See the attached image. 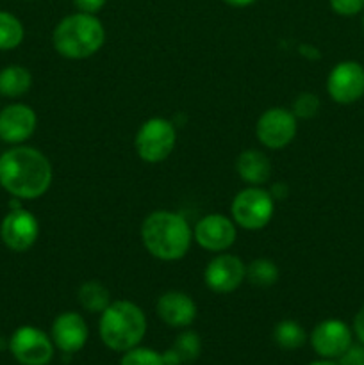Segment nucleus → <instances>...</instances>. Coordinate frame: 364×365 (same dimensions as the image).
<instances>
[{
  "label": "nucleus",
  "mask_w": 364,
  "mask_h": 365,
  "mask_svg": "<svg viewBox=\"0 0 364 365\" xmlns=\"http://www.w3.org/2000/svg\"><path fill=\"white\" fill-rule=\"evenodd\" d=\"M177 143V130L173 121L166 118H150L139 127L136 134V153L148 164H157L171 155Z\"/></svg>",
  "instance_id": "423d86ee"
},
{
  "label": "nucleus",
  "mask_w": 364,
  "mask_h": 365,
  "mask_svg": "<svg viewBox=\"0 0 364 365\" xmlns=\"http://www.w3.org/2000/svg\"><path fill=\"white\" fill-rule=\"evenodd\" d=\"M236 171L248 185H263L271 177V160L261 150L248 148L236 159Z\"/></svg>",
  "instance_id": "f3484780"
},
{
  "label": "nucleus",
  "mask_w": 364,
  "mask_h": 365,
  "mask_svg": "<svg viewBox=\"0 0 364 365\" xmlns=\"http://www.w3.org/2000/svg\"><path fill=\"white\" fill-rule=\"evenodd\" d=\"M321 102L318 98V95L309 91H303L293 100L291 106V113L295 114L296 120H310V118L316 116L320 113Z\"/></svg>",
  "instance_id": "393cba45"
},
{
  "label": "nucleus",
  "mask_w": 364,
  "mask_h": 365,
  "mask_svg": "<svg viewBox=\"0 0 364 365\" xmlns=\"http://www.w3.org/2000/svg\"><path fill=\"white\" fill-rule=\"evenodd\" d=\"M223 2L232 7H246V6H252L256 0H223Z\"/></svg>",
  "instance_id": "473e14b6"
},
{
  "label": "nucleus",
  "mask_w": 364,
  "mask_h": 365,
  "mask_svg": "<svg viewBox=\"0 0 364 365\" xmlns=\"http://www.w3.org/2000/svg\"><path fill=\"white\" fill-rule=\"evenodd\" d=\"M353 334L359 339L360 344H364V305L357 310L355 317H353Z\"/></svg>",
  "instance_id": "c85d7f7f"
},
{
  "label": "nucleus",
  "mask_w": 364,
  "mask_h": 365,
  "mask_svg": "<svg viewBox=\"0 0 364 365\" xmlns=\"http://www.w3.org/2000/svg\"><path fill=\"white\" fill-rule=\"evenodd\" d=\"M79 305L89 314H102L111 305V292L102 282L88 280L77 291Z\"/></svg>",
  "instance_id": "6ab92c4d"
},
{
  "label": "nucleus",
  "mask_w": 364,
  "mask_h": 365,
  "mask_svg": "<svg viewBox=\"0 0 364 365\" xmlns=\"http://www.w3.org/2000/svg\"><path fill=\"white\" fill-rule=\"evenodd\" d=\"M24 25L14 14L0 11V50H13L24 41Z\"/></svg>",
  "instance_id": "4be33fe9"
},
{
  "label": "nucleus",
  "mask_w": 364,
  "mask_h": 365,
  "mask_svg": "<svg viewBox=\"0 0 364 365\" xmlns=\"http://www.w3.org/2000/svg\"><path fill=\"white\" fill-rule=\"evenodd\" d=\"M98 334L106 348L125 353L139 346L146 334V316L141 307L127 299L111 302L100 314Z\"/></svg>",
  "instance_id": "20e7f679"
},
{
  "label": "nucleus",
  "mask_w": 364,
  "mask_h": 365,
  "mask_svg": "<svg viewBox=\"0 0 364 365\" xmlns=\"http://www.w3.org/2000/svg\"><path fill=\"white\" fill-rule=\"evenodd\" d=\"M298 132L296 116L291 109L271 107L264 110L256 125V135L263 146L270 150H280L295 139Z\"/></svg>",
  "instance_id": "6e6552de"
},
{
  "label": "nucleus",
  "mask_w": 364,
  "mask_h": 365,
  "mask_svg": "<svg viewBox=\"0 0 364 365\" xmlns=\"http://www.w3.org/2000/svg\"><path fill=\"white\" fill-rule=\"evenodd\" d=\"M339 365H364V344H352L339 359Z\"/></svg>",
  "instance_id": "bb28decb"
},
{
  "label": "nucleus",
  "mask_w": 364,
  "mask_h": 365,
  "mask_svg": "<svg viewBox=\"0 0 364 365\" xmlns=\"http://www.w3.org/2000/svg\"><path fill=\"white\" fill-rule=\"evenodd\" d=\"M7 348L20 365H49L54 359L56 346L45 331L25 324L13 331Z\"/></svg>",
  "instance_id": "0eeeda50"
},
{
  "label": "nucleus",
  "mask_w": 364,
  "mask_h": 365,
  "mask_svg": "<svg viewBox=\"0 0 364 365\" xmlns=\"http://www.w3.org/2000/svg\"><path fill=\"white\" fill-rule=\"evenodd\" d=\"M141 241L153 259L175 262L189 252L193 230L181 214L153 210L141 225Z\"/></svg>",
  "instance_id": "f03ea898"
},
{
  "label": "nucleus",
  "mask_w": 364,
  "mask_h": 365,
  "mask_svg": "<svg viewBox=\"0 0 364 365\" xmlns=\"http://www.w3.org/2000/svg\"><path fill=\"white\" fill-rule=\"evenodd\" d=\"M54 170L46 155L16 145L0 155V185L18 200L41 198L52 185Z\"/></svg>",
  "instance_id": "f257e3e1"
},
{
  "label": "nucleus",
  "mask_w": 364,
  "mask_h": 365,
  "mask_svg": "<svg viewBox=\"0 0 364 365\" xmlns=\"http://www.w3.org/2000/svg\"><path fill=\"white\" fill-rule=\"evenodd\" d=\"M246 280V264L232 253H218L203 271L207 289L216 294H231Z\"/></svg>",
  "instance_id": "9d476101"
},
{
  "label": "nucleus",
  "mask_w": 364,
  "mask_h": 365,
  "mask_svg": "<svg viewBox=\"0 0 364 365\" xmlns=\"http://www.w3.org/2000/svg\"><path fill=\"white\" fill-rule=\"evenodd\" d=\"M39 237V223L29 210L11 209L0 223V239L11 252H27Z\"/></svg>",
  "instance_id": "9b49d317"
},
{
  "label": "nucleus",
  "mask_w": 364,
  "mask_h": 365,
  "mask_svg": "<svg viewBox=\"0 0 364 365\" xmlns=\"http://www.w3.org/2000/svg\"><path fill=\"white\" fill-rule=\"evenodd\" d=\"M106 2L107 0H74L79 13H88V14L98 13V11L106 6Z\"/></svg>",
  "instance_id": "cd10ccee"
},
{
  "label": "nucleus",
  "mask_w": 364,
  "mask_h": 365,
  "mask_svg": "<svg viewBox=\"0 0 364 365\" xmlns=\"http://www.w3.org/2000/svg\"><path fill=\"white\" fill-rule=\"evenodd\" d=\"M106 41V31L96 14L75 13L64 16L56 25L52 34V45L64 59H88L102 48Z\"/></svg>",
  "instance_id": "7ed1b4c3"
},
{
  "label": "nucleus",
  "mask_w": 364,
  "mask_h": 365,
  "mask_svg": "<svg viewBox=\"0 0 364 365\" xmlns=\"http://www.w3.org/2000/svg\"><path fill=\"white\" fill-rule=\"evenodd\" d=\"M353 344V330L341 319H325L310 331V346L321 359L339 360Z\"/></svg>",
  "instance_id": "f8f14e48"
},
{
  "label": "nucleus",
  "mask_w": 364,
  "mask_h": 365,
  "mask_svg": "<svg viewBox=\"0 0 364 365\" xmlns=\"http://www.w3.org/2000/svg\"><path fill=\"white\" fill-rule=\"evenodd\" d=\"M273 341L280 349L295 351L307 342V331L302 324L293 319L278 321L273 328Z\"/></svg>",
  "instance_id": "aec40b11"
},
{
  "label": "nucleus",
  "mask_w": 364,
  "mask_h": 365,
  "mask_svg": "<svg viewBox=\"0 0 364 365\" xmlns=\"http://www.w3.org/2000/svg\"><path fill=\"white\" fill-rule=\"evenodd\" d=\"M360 21H363V29H364V11H363V18H360Z\"/></svg>",
  "instance_id": "f704fd0d"
},
{
  "label": "nucleus",
  "mask_w": 364,
  "mask_h": 365,
  "mask_svg": "<svg viewBox=\"0 0 364 365\" xmlns=\"http://www.w3.org/2000/svg\"><path fill=\"white\" fill-rule=\"evenodd\" d=\"M275 200L261 185H250L234 196L231 205L232 221L243 230H263L273 217Z\"/></svg>",
  "instance_id": "39448f33"
},
{
  "label": "nucleus",
  "mask_w": 364,
  "mask_h": 365,
  "mask_svg": "<svg viewBox=\"0 0 364 365\" xmlns=\"http://www.w3.org/2000/svg\"><path fill=\"white\" fill-rule=\"evenodd\" d=\"M38 116L27 103H11L0 110V141L21 145L36 132Z\"/></svg>",
  "instance_id": "4468645a"
},
{
  "label": "nucleus",
  "mask_w": 364,
  "mask_h": 365,
  "mask_svg": "<svg viewBox=\"0 0 364 365\" xmlns=\"http://www.w3.org/2000/svg\"><path fill=\"white\" fill-rule=\"evenodd\" d=\"M270 195L273 200H285L289 196V185L285 182H277L270 187Z\"/></svg>",
  "instance_id": "c756f323"
},
{
  "label": "nucleus",
  "mask_w": 364,
  "mask_h": 365,
  "mask_svg": "<svg viewBox=\"0 0 364 365\" xmlns=\"http://www.w3.org/2000/svg\"><path fill=\"white\" fill-rule=\"evenodd\" d=\"M238 237V225L223 214H209L196 223L193 239L200 248L213 253H223Z\"/></svg>",
  "instance_id": "ddd939ff"
},
{
  "label": "nucleus",
  "mask_w": 364,
  "mask_h": 365,
  "mask_svg": "<svg viewBox=\"0 0 364 365\" xmlns=\"http://www.w3.org/2000/svg\"><path fill=\"white\" fill-rule=\"evenodd\" d=\"M89 337L88 324L77 312H63L54 319L50 327V339L54 346L66 355L81 351Z\"/></svg>",
  "instance_id": "2eb2a0df"
},
{
  "label": "nucleus",
  "mask_w": 364,
  "mask_h": 365,
  "mask_svg": "<svg viewBox=\"0 0 364 365\" xmlns=\"http://www.w3.org/2000/svg\"><path fill=\"white\" fill-rule=\"evenodd\" d=\"M163 360H164V365H182L181 356H178V353L175 351L173 348L166 349V351L163 353Z\"/></svg>",
  "instance_id": "2f4dec72"
},
{
  "label": "nucleus",
  "mask_w": 364,
  "mask_h": 365,
  "mask_svg": "<svg viewBox=\"0 0 364 365\" xmlns=\"http://www.w3.org/2000/svg\"><path fill=\"white\" fill-rule=\"evenodd\" d=\"M298 50H300V56L305 57V59H309V61H318L321 57L320 50H318L316 46H313V45H307V43L300 45Z\"/></svg>",
  "instance_id": "7c9ffc66"
},
{
  "label": "nucleus",
  "mask_w": 364,
  "mask_h": 365,
  "mask_svg": "<svg viewBox=\"0 0 364 365\" xmlns=\"http://www.w3.org/2000/svg\"><path fill=\"white\" fill-rule=\"evenodd\" d=\"M328 4L339 16H355L364 11V0H328Z\"/></svg>",
  "instance_id": "a878e982"
},
{
  "label": "nucleus",
  "mask_w": 364,
  "mask_h": 365,
  "mask_svg": "<svg viewBox=\"0 0 364 365\" xmlns=\"http://www.w3.org/2000/svg\"><path fill=\"white\" fill-rule=\"evenodd\" d=\"M280 271L270 259H256L246 266V280L256 287H271L278 282Z\"/></svg>",
  "instance_id": "412c9836"
},
{
  "label": "nucleus",
  "mask_w": 364,
  "mask_h": 365,
  "mask_svg": "<svg viewBox=\"0 0 364 365\" xmlns=\"http://www.w3.org/2000/svg\"><path fill=\"white\" fill-rule=\"evenodd\" d=\"M120 365H164V360L163 353L156 351V349L136 346V348L123 353Z\"/></svg>",
  "instance_id": "b1692460"
},
{
  "label": "nucleus",
  "mask_w": 364,
  "mask_h": 365,
  "mask_svg": "<svg viewBox=\"0 0 364 365\" xmlns=\"http://www.w3.org/2000/svg\"><path fill=\"white\" fill-rule=\"evenodd\" d=\"M157 316L171 328H188L196 319V303L186 292L168 291L157 299Z\"/></svg>",
  "instance_id": "dca6fc26"
},
{
  "label": "nucleus",
  "mask_w": 364,
  "mask_h": 365,
  "mask_svg": "<svg viewBox=\"0 0 364 365\" xmlns=\"http://www.w3.org/2000/svg\"><path fill=\"white\" fill-rule=\"evenodd\" d=\"M32 86L31 71L20 64H9L0 70V95L6 98H20Z\"/></svg>",
  "instance_id": "a211bd4d"
},
{
  "label": "nucleus",
  "mask_w": 364,
  "mask_h": 365,
  "mask_svg": "<svg viewBox=\"0 0 364 365\" xmlns=\"http://www.w3.org/2000/svg\"><path fill=\"white\" fill-rule=\"evenodd\" d=\"M309 365H339V362H335V360L323 359V360H318V362H313V364H309Z\"/></svg>",
  "instance_id": "72a5a7b5"
},
{
  "label": "nucleus",
  "mask_w": 364,
  "mask_h": 365,
  "mask_svg": "<svg viewBox=\"0 0 364 365\" xmlns=\"http://www.w3.org/2000/svg\"><path fill=\"white\" fill-rule=\"evenodd\" d=\"M327 93L335 103L350 106L364 96V66L357 61H341L327 77Z\"/></svg>",
  "instance_id": "1a4fd4ad"
},
{
  "label": "nucleus",
  "mask_w": 364,
  "mask_h": 365,
  "mask_svg": "<svg viewBox=\"0 0 364 365\" xmlns=\"http://www.w3.org/2000/svg\"><path fill=\"white\" fill-rule=\"evenodd\" d=\"M171 348L178 353L182 364H191L202 353V341H200V335L196 331L186 330L182 334L177 335L173 346Z\"/></svg>",
  "instance_id": "5701e85b"
}]
</instances>
